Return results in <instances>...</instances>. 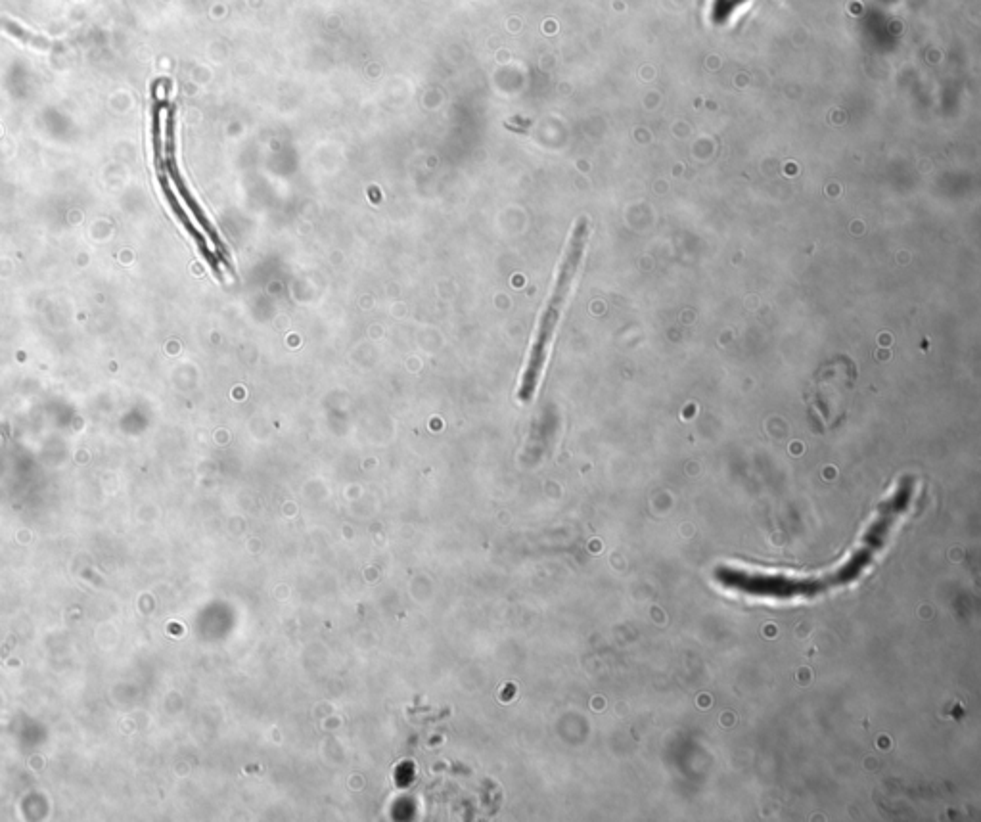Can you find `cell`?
<instances>
[{
    "instance_id": "3957f363",
    "label": "cell",
    "mask_w": 981,
    "mask_h": 822,
    "mask_svg": "<svg viewBox=\"0 0 981 822\" xmlns=\"http://www.w3.org/2000/svg\"><path fill=\"white\" fill-rule=\"evenodd\" d=\"M160 181H161V186H163V192H165V196H167V200H169V204H171V207H173V211H175V213H177V217H179V219L183 221V225L184 227H186V229H188V232H190V234L194 236V240H196V244L200 246V250H202V253H204V257H206L207 261H209V265L213 267V271L219 274V263H217V259H215V255H213V252L209 250V246H207V242L206 240H204V236H202V234H200V232L196 230V227L192 225V221L188 219V215L184 213V209L183 207H181V204H179V200H177V196L173 194V190H171V188H169V184H167V177H165V173H163V169H161L160 171Z\"/></svg>"
},
{
    "instance_id": "277c9868",
    "label": "cell",
    "mask_w": 981,
    "mask_h": 822,
    "mask_svg": "<svg viewBox=\"0 0 981 822\" xmlns=\"http://www.w3.org/2000/svg\"><path fill=\"white\" fill-rule=\"evenodd\" d=\"M2 23H4V25H6L8 29H10V31H12V35H16V37H20V39H23V41H25V43H33V45L41 46V48H45V46H48V43H45L43 39H39V37H33L31 33H27V31H23V29H20V27H18V25H14V23L8 22V20H4V22Z\"/></svg>"
},
{
    "instance_id": "6da1fadb",
    "label": "cell",
    "mask_w": 981,
    "mask_h": 822,
    "mask_svg": "<svg viewBox=\"0 0 981 822\" xmlns=\"http://www.w3.org/2000/svg\"><path fill=\"white\" fill-rule=\"evenodd\" d=\"M587 238H589V223H587V219H579V223L575 225L573 234H571L566 255L562 259L560 271H558V276H556L554 290H552L550 299H548L547 309H545V313L541 317V322H539L537 338H535V343H533V349H531V355H529V361H527V368H525L524 378H522V386H520V399L522 401H531V397H533V393L537 389V384H539L541 370H543V366L547 363L548 343L552 340V334H554L558 319L562 315L564 303H566L568 294H570L571 282H573V278L577 274V269L581 265V259H583V253H585V246H587Z\"/></svg>"
},
{
    "instance_id": "7a4b0ae2",
    "label": "cell",
    "mask_w": 981,
    "mask_h": 822,
    "mask_svg": "<svg viewBox=\"0 0 981 822\" xmlns=\"http://www.w3.org/2000/svg\"><path fill=\"white\" fill-rule=\"evenodd\" d=\"M165 156H167V167H169V173H171V177H173V183L177 184V190L181 192V196H183L186 206L192 209V213H194V217L198 219V223L202 225V229L206 230L207 234H209V238H211V242L217 246V250H219V259H223V261H225V265H227V269L232 271V265H230L229 261V252H227L225 244L221 242V238H219L217 230L213 229V225L209 223V219H207L206 215H204L202 207L198 206V204H196V200L190 196V192H188V188H186V184H184L183 177H181V173H179V169H177V161H175V138H173V110H169V115H167V131H165Z\"/></svg>"
}]
</instances>
